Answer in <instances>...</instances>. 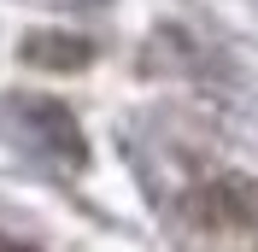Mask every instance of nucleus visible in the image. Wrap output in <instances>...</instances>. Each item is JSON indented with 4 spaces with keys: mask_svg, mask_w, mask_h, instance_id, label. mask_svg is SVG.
Masks as SVG:
<instances>
[{
    "mask_svg": "<svg viewBox=\"0 0 258 252\" xmlns=\"http://www.w3.org/2000/svg\"><path fill=\"white\" fill-rule=\"evenodd\" d=\"M258 217V194L246 176H217L206 188V223H217V229H252Z\"/></svg>",
    "mask_w": 258,
    "mask_h": 252,
    "instance_id": "nucleus-1",
    "label": "nucleus"
},
{
    "mask_svg": "<svg viewBox=\"0 0 258 252\" xmlns=\"http://www.w3.org/2000/svg\"><path fill=\"white\" fill-rule=\"evenodd\" d=\"M24 53H30L35 65H47V71H77V65H88V53H94V47L77 41V35H35Z\"/></svg>",
    "mask_w": 258,
    "mask_h": 252,
    "instance_id": "nucleus-2",
    "label": "nucleus"
}]
</instances>
